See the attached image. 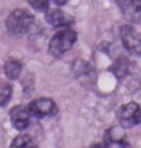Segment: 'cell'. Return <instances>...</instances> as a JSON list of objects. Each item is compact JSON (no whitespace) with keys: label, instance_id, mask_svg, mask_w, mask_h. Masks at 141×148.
Masks as SVG:
<instances>
[{"label":"cell","instance_id":"cell-1","mask_svg":"<svg viewBox=\"0 0 141 148\" xmlns=\"http://www.w3.org/2000/svg\"><path fill=\"white\" fill-rule=\"evenodd\" d=\"M76 40H78V34L73 29L62 28V31L56 32L52 37L50 43H49V53L55 58H61L64 53L73 47Z\"/></svg>","mask_w":141,"mask_h":148},{"label":"cell","instance_id":"cell-2","mask_svg":"<svg viewBox=\"0 0 141 148\" xmlns=\"http://www.w3.org/2000/svg\"><path fill=\"white\" fill-rule=\"evenodd\" d=\"M34 25V15L26 9H15L6 18V28L12 35L26 34Z\"/></svg>","mask_w":141,"mask_h":148},{"label":"cell","instance_id":"cell-3","mask_svg":"<svg viewBox=\"0 0 141 148\" xmlns=\"http://www.w3.org/2000/svg\"><path fill=\"white\" fill-rule=\"evenodd\" d=\"M118 122L123 128H132L141 124V107L137 102H128L118 110Z\"/></svg>","mask_w":141,"mask_h":148},{"label":"cell","instance_id":"cell-4","mask_svg":"<svg viewBox=\"0 0 141 148\" xmlns=\"http://www.w3.org/2000/svg\"><path fill=\"white\" fill-rule=\"evenodd\" d=\"M28 110L30 113L32 118H44V116H53L58 112V107L53 99L50 98H38V99H34L29 106Z\"/></svg>","mask_w":141,"mask_h":148},{"label":"cell","instance_id":"cell-5","mask_svg":"<svg viewBox=\"0 0 141 148\" xmlns=\"http://www.w3.org/2000/svg\"><path fill=\"white\" fill-rule=\"evenodd\" d=\"M120 37L123 46L128 49L132 55L141 57V35L132 26H123L120 29Z\"/></svg>","mask_w":141,"mask_h":148},{"label":"cell","instance_id":"cell-6","mask_svg":"<svg viewBox=\"0 0 141 148\" xmlns=\"http://www.w3.org/2000/svg\"><path fill=\"white\" fill-rule=\"evenodd\" d=\"M124 18L132 23H141V0H115Z\"/></svg>","mask_w":141,"mask_h":148},{"label":"cell","instance_id":"cell-7","mask_svg":"<svg viewBox=\"0 0 141 148\" xmlns=\"http://www.w3.org/2000/svg\"><path fill=\"white\" fill-rule=\"evenodd\" d=\"M9 118H11V122H12V125L17 130H26L29 127L30 124V113L28 110V107L24 106H17L14 107L12 110L9 112Z\"/></svg>","mask_w":141,"mask_h":148},{"label":"cell","instance_id":"cell-8","mask_svg":"<svg viewBox=\"0 0 141 148\" xmlns=\"http://www.w3.org/2000/svg\"><path fill=\"white\" fill-rule=\"evenodd\" d=\"M46 20L53 28H68L73 23V18L67 15L61 9H47L46 11Z\"/></svg>","mask_w":141,"mask_h":148},{"label":"cell","instance_id":"cell-9","mask_svg":"<svg viewBox=\"0 0 141 148\" xmlns=\"http://www.w3.org/2000/svg\"><path fill=\"white\" fill-rule=\"evenodd\" d=\"M111 72L115 75L117 79L126 78L129 73V60L126 57H118L111 66Z\"/></svg>","mask_w":141,"mask_h":148},{"label":"cell","instance_id":"cell-10","mask_svg":"<svg viewBox=\"0 0 141 148\" xmlns=\"http://www.w3.org/2000/svg\"><path fill=\"white\" fill-rule=\"evenodd\" d=\"M21 73V63L17 60H9V61L5 64V75L8 76L9 79H17Z\"/></svg>","mask_w":141,"mask_h":148},{"label":"cell","instance_id":"cell-11","mask_svg":"<svg viewBox=\"0 0 141 148\" xmlns=\"http://www.w3.org/2000/svg\"><path fill=\"white\" fill-rule=\"evenodd\" d=\"M11 148H38L36 144L34 142V139L28 134H20L17 136L12 144H11Z\"/></svg>","mask_w":141,"mask_h":148},{"label":"cell","instance_id":"cell-12","mask_svg":"<svg viewBox=\"0 0 141 148\" xmlns=\"http://www.w3.org/2000/svg\"><path fill=\"white\" fill-rule=\"evenodd\" d=\"M124 128L121 127H112V128H109L105 133V140L106 142H109V140H121V139H124Z\"/></svg>","mask_w":141,"mask_h":148},{"label":"cell","instance_id":"cell-13","mask_svg":"<svg viewBox=\"0 0 141 148\" xmlns=\"http://www.w3.org/2000/svg\"><path fill=\"white\" fill-rule=\"evenodd\" d=\"M12 95V87L9 83H0V107L6 106Z\"/></svg>","mask_w":141,"mask_h":148},{"label":"cell","instance_id":"cell-14","mask_svg":"<svg viewBox=\"0 0 141 148\" xmlns=\"http://www.w3.org/2000/svg\"><path fill=\"white\" fill-rule=\"evenodd\" d=\"M49 3H50V0H29L30 6L36 11H40V12H46L49 9Z\"/></svg>","mask_w":141,"mask_h":148},{"label":"cell","instance_id":"cell-15","mask_svg":"<svg viewBox=\"0 0 141 148\" xmlns=\"http://www.w3.org/2000/svg\"><path fill=\"white\" fill-rule=\"evenodd\" d=\"M108 148H132V145H129L128 142H124V139L121 140H109L106 142Z\"/></svg>","mask_w":141,"mask_h":148},{"label":"cell","instance_id":"cell-16","mask_svg":"<svg viewBox=\"0 0 141 148\" xmlns=\"http://www.w3.org/2000/svg\"><path fill=\"white\" fill-rule=\"evenodd\" d=\"M88 148H108V147H106V144H93Z\"/></svg>","mask_w":141,"mask_h":148},{"label":"cell","instance_id":"cell-17","mask_svg":"<svg viewBox=\"0 0 141 148\" xmlns=\"http://www.w3.org/2000/svg\"><path fill=\"white\" fill-rule=\"evenodd\" d=\"M52 2L55 3V5H59V6H61V5H65L68 0H52Z\"/></svg>","mask_w":141,"mask_h":148}]
</instances>
